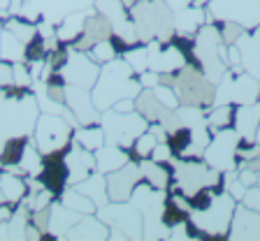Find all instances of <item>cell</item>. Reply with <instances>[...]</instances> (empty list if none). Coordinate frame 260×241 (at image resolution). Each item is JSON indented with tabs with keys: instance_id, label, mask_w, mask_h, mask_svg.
Listing matches in <instances>:
<instances>
[{
	"instance_id": "6da1fadb",
	"label": "cell",
	"mask_w": 260,
	"mask_h": 241,
	"mask_svg": "<svg viewBox=\"0 0 260 241\" xmlns=\"http://www.w3.org/2000/svg\"><path fill=\"white\" fill-rule=\"evenodd\" d=\"M140 91L142 86L137 81V75L133 72V67L121 56H116L109 63L100 65V72H98V79L91 88V95L98 112H105L121 97H137Z\"/></svg>"
},
{
	"instance_id": "7a4b0ae2",
	"label": "cell",
	"mask_w": 260,
	"mask_h": 241,
	"mask_svg": "<svg viewBox=\"0 0 260 241\" xmlns=\"http://www.w3.org/2000/svg\"><path fill=\"white\" fill-rule=\"evenodd\" d=\"M193 56L200 72L216 86L228 72V47L221 42V32L214 21L202 23L193 35Z\"/></svg>"
},
{
	"instance_id": "3957f363",
	"label": "cell",
	"mask_w": 260,
	"mask_h": 241,
	"mask_svg": "<svg viewBox=\"0 0 260 241\" xmlns=\"http://www.w3.org/2000/svg\"><path fill=\"white\" fill-rule=\"evenodd\" d=\"M128 14H130V19H133L137 40H140L142 44H146L149 40H158V42H162V44L172 40L174 12L165 5V0H140Z\"/></svg>"
},
{
	"instance_id": "277c9868",
	"label": "cell",
	"mask_w": 260,
	"mask_h": 241,
	"mask_svg": "<svg viewBox=\"0 0 260 241\" xmlns=\"http://www.w3.org/2000/svg\"><path fill=\"white\" fill-rule=\"evenodd\" d=\"M38 116L40 109L32 91L21 97L3 95L0 100V149L12 137H30Z\"/></svg>"
},
{
	"instance_id": "5b68a950",
	"label": "cell",
	"mask_w": 260,
	"mask_h": 241,
	"mask_svg": "<svg viewBox=\"0 0 260 241\" xmlns=\"http://www.w3.org/2000/svg\"><path fill=\"white\" fill-rule=\"evenodd\" d=\"M172 165L170 171V181H172L174 190L181 193L184 197H195L202 188H211L221 183V171L211 169L207 162H200L198 158H177L168 162Z\"/></svg>"
},
{
	"instance_id": "8992f818",
	"label": "cell",
	"mask_w": 260,
	"mask_h": 241,
	"mask_svg": "<svg viewBox=\"0 0 260 241\" xmlns=\"http://www.w3.org/2000/svg\"><path fill=\"white\" fill-rule=\"evenodd\" d=\"M235 206H237V202L233 199V195L221 190V193H216L209 199L207 206L190 209L188 223L207 236H225L228 230H230V220H233Z\"/></svg>"
},
{
	"instance_id": "52a82bcc",
	"label": "cell",
	"mask_w": 260,
	"mask_h": 241,
	"mask_svg": "<svg viewBox=\"0 0 260 241\" xmlns=\"http://www.w3.org/2000/svg\"><path fill=\"white\" fill-rule=\"evenodd\" d=\"M172 88L179 97V105L202 107V109H209L214 105V88L216 86L202 75L198 65L186 63L181 70L174 72Z\"/></svg>"
},
{
	"instance_id": "ba28073f",
	"label": "cell",
	"mask_w": 260,
	"mask_h": 241,
	"mask_svg": "<svg viewBox=\"0 0 260 241\" xmlns=\"http://www.w3.org/2000/svg\"><path fill=\"white\" fill-rule=\"evenodd\" d=\"M146 125L149 123L137 112L119 114V112H114V109L100 112V128L105 132V144L130 149L133 142L146 130Z\"/></svg>"
},
{
	"instance_id": "9c48e42d",
	"label": "cell",
	"mask_w": 260,
	"mask_h": 241,
	"mask_svg": "<svg viewBox=\"0 0 260 241\" xmlns=\"http://www.w3.org/2000/svg\"><path fill=\"white\" fill-rule=\"evenodd\" d=\"M72 132H75V128L63 116H58V114H40L38 121H35V128H32L30 140L42 156H49V153L63 151L70 144Z\"/></svg>"
},
{
	"instance_id": "30bf717a",
	"label": "cell",
	"mask_w": 260,
	"mask_h": 241,
	"mask_svg": "<svg viewBox=\"0 0 260 241\" xmlns=\"http://www.w3.org/2000/svg\"><path fill=\"white\" fill-rule=\"evenodd\" d=\"M211 21H233L244 30L260 26V0H209L207 3Z\"/></svg>"
},
{
	"instance_id": "8fae6325",
	"label": "cell",
	"mask_w": 260,
	"mask_h": 241,
	"mask_svg": "<svg viewBox=\"0 0 260 241\" xmlns=\"http://www.w3.org/2000/svg\"><path fill=\"white\" fill-rule=\"evenodd\" d=\"M242 144L239 134L233 128H223L211 132V140L207 144L202 160L216 171H230L237 169V149Z\"/></svg>"
},
{
	"instance_id": "7c38bea8",
	"label": "cell",
	"mask_w": 260,
	"mask_h": 241,
	"mask_svg": "<svg viewBox=\"0 0 260 241\" xmlns=\"http://www.w3.org/2000/svg\"><path fill=\"white\" fill-rule=\"evenodd\" d=\"M95 216L107 227L121 230L128 239H142V214L130 202H107L98 206Z\"/></svg>"
},
{
	"instance_id": "4fadbf2b",
	"label": "cell",
	"mask_w": 260,
	"mask_h": 241,
	"mask_svg": "<svg viewBox=\"0 0 260 241\" xmlns=\"http://www.w3.org/2000/svg\"><path fill=\"white\" fill-rule=\"evenodd\" d=\"M58 72L65 84L81 86V88H93V84H95V79H98V72H100V65L93 63L86 51H77L70 44L68 58H65L63 67H60Z\"/></svg>"
},
{
	"instance_id": "5bb4252c",
	"label": "cell",
	"mask_w": 260,
	"mask_h": 241,
	"mask_svg": "<svg viewBox=\"0 0 260 241\" xmlns=\"http://www.w3.org/2000/svg\"><path fill=\"white\" fill-rule=\"evenodd\" d=\"M128 202L142 214V223H153V220H162V209H165V202H168V193L160 190V188L149 186L142 179L135 186Z\"/></svg>"
},
{
	"instance_id": "9a60e30c",
	"label": "cell",
	"mask_w": 260,
	"mask_h": 241,
	"mask_svg": "<svg viewBox=\"0 0 260 241\" xmlns=\"http://www.w3.org/2000/svg\"><path fill=\"white\" fill-rule=\"evenodd\" d=\"M105 181H107L109 202H128L130 195H133V190H135V186L142 181L140 165L133 162V158H130L123 167L105 174Z\"/></svg>"
},
{
	"instance_id": "2e32d148",
	"label": "cell",
	"mask_w": 260,
	"mask_h": 241,
	"mask_svg": "<svg viewBox=\"0 0 260 241\" xmlns=\"http://www.w3.org/2000/svg\"><path fill=\"white\" fill-rule=\"evenodd\" d=\"M70 146V144H68ZM65 146L63 151H56V153H49V156H42V171H40V181L47 188L49 193L54 195L56 199L60 197L65 188L70 186V179H68V167H65Z\"/></svg>"
},
{
	"instance_id": "e0dca14e",
	"label": "cell",
	"mask_w": 260,
	"mask_h": 241,
	"mask_svg": "<svg viewBox=\"0 0 260 241\" xmlns=\"http://www.w3.org/2000/svg\"><path fill=\"white\" fill-rule=\"evenodd\" d=\"M65 107L77 116L79 125H93L100 123V112L93 105L91 88H81V86L65 84Z\"/></svg>"
},
{
	"instance_id": "ac0fdd59",
	"label": "cell",
	"mask_w": 260,
	"mask_h": 241,
	"mask_svg": "<svg viewBox=\"0 0 260 241\" xmlns=\"http://www.w3.org/2000/svg\"><path fill=\"white\" fill-rule=\"evenodd\" d=\"M225 236L233 241H260V214L253 209H246L244 204H237Z\"/></svg>"
},
{
	"instance_id": "d6986e66",
	"label": "cell",
	"mask_w": 260,
	"mask_h": 241,
	"mask_svg": "<svg viewBox=\"0 0 260 241\" xmlns=\"http://www.w3.org/2000/svg\"><path fill=\"white\" fill-rule=\"evenodd\" d=\"M235 47L239 49L242 70L260 81V26L253 30H244L235 42Z\"/></svg>"
},
{
	"instance_id": "ffe728a7",
	"label": "cell",
	"mask_w": 260,
	"mask_h": 241,
	"mask_svg": "<svg viewBox=\"0 0 260 241\" xmlns=\"http://www.w3.org/2000/svg\"><path fill=\"white\" fill-rule=\"evenodd\" d=\"M65 167H68V179L70 186L84 181L88 174L95 171V158L91 151H86L84 146H79V142L72 140L68 151H65Z\"/></svg>"
},
{
	"instance_id": "44dd1931",
	"label": "cell",
	"mask_w": 260,
	"mask_h": 241,
	"mask_svg": "<svg viewBox=\"0 0 260 241\" xmlns=\"http://www.w3.org/2000/svg\"><path fill=\"white\" fill-rule=\"evenodd\" d=\"M109 38H112V23H109L103 14H98L95 10H91L86 16V21H84L81 35L72 42V49H77V51H88L93 44L103 42V40H109Z\"/></svg>"
},
{
	"instance_id": "7402d4cb",
	"label": "cell",
	"mask_w": 260,
	"mask_h": 241,
	"mask_svg": "<svg viewBox=\"0 0 260 241\" xmlns=\"http://www.w3.org/2000/svg\"><path fill=\"white\" fill-rule=\"evenodd\" d=\"M260 125V102H251V105H239L233 112V130L239 134L242 144H253L255 130Z\"/></svg>"
},
{
	"instance_id": "603a6c76",
	"label": "cell",
	"mask_w": 260,
	"mask_h": 241,
	"mask_svg": "<svg viewBox=\"0 0 260 241\" xmlns=\"http://www.w3.org/2000/svg\"><path fill=\"white\" fill-rule=\"evenodd\" d=\"M65 239L70 241H105L109 239V227L95 214L81 216L75 225L70 227V232L65 234Z\"/></svg>"
},
{
	"instance_id": "cb8c5ba5",
	"label": "cell",
	"mask_w": 260,
	"mask_h": 241,
	"mask_svg": "<svg viewBox=\"0 0 260 241\" xmlns=\"http://www.w3.org/2000/svg\"><path fill=\"white\" fill-rule=\"evenodd\" d=\"M211 21L209 12L207 7H195V5H188L184 10L174 12L172 16V26H174V35H181V38H190L195 35V30L202 26V23Z\"/></svg>"
},
{
	"instance_id": "d4e9b609",
	"label": "cell",
	"mask_w": 260,
	"mask_h": 241,
	"mask_svg": "<svg viewBox=\"0 0 260 241\" xmlns=\"http://www.w3.org/2000/svg\"><path fill=\"white\" fill-rule=\"evenodd\" d=\"M81 216L77 214V211L68 209V206H63V204L58 202V199H54L51 202V206H49V236H54V239H65V234L70 232V227L75 225L77 220H79Z\"/></svg>"
},
{
	"instance_id": "484cf974",
	"label": "cell",
	"mask_w": 260,
	"mask_h": 241,
	"mask_svg": "<svg viewBox=\"0 0 260 241\" xmlns=\"http://www.w3.org/2000/svg\"><path fill=\"white\" fill-rule=\"evenodd\" d=\"M93 158H95V171L100 174H109V171L123 167L130 160V151L121 149V146H112V144H103L100 149L93 151Z\"/></svg>"
},
{
	"instance_id": "4316f807",
	"label": "cell",
	"mask_w": 260,
	"mask_h": 241,
	"mask_svg": "<svg viewBox=\"0 0 260 241\" xmlns=\"http://www.w3.org/2000/svg\"><path fill=\"white\" fill-rule=\"evenodd\" d=\"M91 10H79V12L65 14L63 19L56 23V40H58L60 44H72L75 42V40L81 35V30H84V21H86V16H88Z\"/></svg>"
},
{
	"instance_id": "83f0119b",
	"label": "cell",
	"mask_w": 260,
	"mask_h": 241,
	"mask_svg": "<svg viewBox=\"0 0 260 241\" xmlns=\"http://www.w3.org/2000/svg\"><path fill=\"white\" fill-rule=\"evenodd\" d=\"M72 188H77L81 195H86V197L95 204V209L109 202V197H107V181H105V174H100V171L88 174L84 181L75 183Z\"/></svg>"
},
{
	"instance_id": "f1b7e54d",
	"label": "cell",
	"mask_w": 260,
	"mask_h": 241,
	"mask_svg": "<svg viewBox=\"0 0 260 241\" xmlns=\"http://www.w3.org/2000/svg\"><path fill=\"white\" fill-rule=\"evenodd\" d=\"M140 171H142V179H144L149 186L153 188H160V190H168L170 186V169L160 165V162L151 160V158H140Z\"/></svg>"
},
{
	"instance_id": "f546056e",
	"label": "cell",
	"mask_w": 260,
	"mask_h": 241,
	"mask_svg": "<svg viewBox=\"0 0 260 241\" xmlns=\"http://www.w3.org/2000/svg\"><path fill=\"white\" fill-rule=\"evenodd\" d=\"M0 193L5 197V202L10 204H19L26 197V181L19 174H12V171H0Z\"/></svg>"
},
{
	"instance_id": "4dcf8cb0",
	"label": "cell",
	"mask_w": 260,
	"mask_h": 241,
	"mask_svg": "<svg viewBox=\"0 0 260 241\" xmlns=\"http://www.w3.org/2000/svg\"><path fill=\"white\" fill-rule=\"evenodd\" d=\"M58 202L63 204V206H68V209H72V211H77L79 216H88V214H95V204L91 202V199L86 197V195H81L77 188H72V186H68L60 193V197H58Z\"/></svg>"
},
{
	"instance_id": "1f68e13d",
	"label": "cell",
	"mask_w": 260,
	"mask_h": 241,
	"mask_svg": "<svg viewBox=\"0 0 260 241\" xmlns=\"http://www.w3.org/2000/svg\"><path fill=\"white\" fill-rule=\"evenodd\" d=\"M160 109H162V105L158 102V97L153 95L151 88H142L140 95L135 97V112L144 118L146 123H153V121H158Z\"/></svg>"
},
{
	"instance_id": "d6a6232c",
	"label": "cell",
	"mask_w": 260,
	"mask_h": 241,
	"mask_svg": "<svg viewBox=\"0 0 260 241\" xmlns=\"http://www.w3.org/2000/svg\"><path fill=\"white\" fill-rule=\"evenodd\" d=\"M72 140L79 142V146H84L86 151H95L105 144V132L100 128V123H93V125H79V128L72 132Z\"/></svg>"
},
{
	"instance_id": "836d02e7",
	"label": "cell",
	"mask_w": 260,
	"mask_h": 241,
	"mask_svg": "<svg viewBox=\"0 0 260 241\" xmlns=\"http://www.w3.org/2000/svg\"><path fill=\"white\" fill-rule=\"evenodd\" d=\"M23 49H26V44L21 40H16L5 28L0 30V60H7V63L23 60Z\"/></svg>"
},
{
	"instance_id": "e575fe53",
	"label": "cell",
	"mask_w": 260,
	"mask_h": 241,
	"mask_svg": "<svg viewBox=\"0 0 260 241\" xmlns=\"http://www.w3.org/2000/svg\"><path fill=\"white\" fill-rule=\"evenodd\" d=\"M233 105H214L207 112V128L209 132H216V130L230 128L233 125Z\"/></svg>"
},
{
	"instance_id": "d590c367",
	"label": "cell",
	"mask_w": 260,
	"mask_h": 241,
	"mask_svg": "<svg viewBox=\"0 0 260 241\" xmlns=\"http://www.w3.org/2000/svg\"><path fill=\"white\" fill-rule=\"evenodd\" d=\"M28 140H30V137H12V140H7L5 144H3V149H0V165L3 167L5 165H19Z\"/></svg>"
},
{
	"instance_id": "8d00e7d4",
	"label": "cell",
	"mask_w": 260,
	"mask_h": 241,
	"mask_svg": "<svg viewBox=\"0 0 260 241\" xmlns=\"http://www.w3.org/2000/svg\"><path fill=\"white\" fill-rule=\"evenodd\" d=\"M19 167H21L26 177H40V171H42V153L38 151V146L32 144V140H28L23 156L19 160Z\"/></svg>"
},
{
	"instance_id": "74e56055",
	"label": "cell",
	"mask_w": 260,
	"mask_h": 241,
	"mask_svg": "<svg viewBox=\"0 0 260 241\" xmlns=\"http://www.w3.org/2000/svg\"><path fill=\"white\" fill-rule=\"evenodd\" d=\"M121 58H123L125 63L133 67V72H135V75H140V72H144L146 67H149V63H146V47L142 42L128 47L123 51V56H121Z\"/></svg>"
},
{
	"instance_id": "f35d334b",
	"label": "cell",
	"mask_w": 260,
	"mask_h": 241,
	"mask_svg": "<svg viewBox=\"0 0 260 241\" xmlns=\"http://www.w3.org/2000/svg\"><path fill=\"white\" fill-rule=\"evenodd\" d=\"M86 54H88V58H91L93 63H98V65H105V63H109L112 58H116V51H114V47H112L109 40H103V42L93 44Z\"/></svg>"
},
{
	"instance_id": "ab89813d",
	"label": "cell",
	"mask_w": 260,
	"mask_h": 241,
	"mask_svg": "<svg viewBox=\"0 0 260 241\" xmlns=\"http://www.w3.org/2000/svg\"><path fill=\"white\" fill-rule=\"evenodd\" d=\"M54 199H56V197H54L51 193H49L47 188H40L38 193H28L26 197L21 199V202L26 204V206H28L30 211H40V209H47V206H49L51 202H54Z\"/></svg>"
},
{
	"instance_id": "60d3db41",
	"label": "cell",
	"mask_w": 260,
	"mask_h": 241,
	"mask_svg": "<svg viewBox=\"0 0 260 241\" xmlns=\"http://www.w3.org/2000/svg\"><path fill=\"white\" fill-rule=\"evenodd\" d=\"M151 91H153V95L158 97V102H160L162 107H168V109H177L179 107V97H177V93H174L172 86L156 84Z\"/></svg>"
},
{
	"instance_id": "b9f144b4",
	"label": "cell",
	"mask_w": 260,
	"mask_h": 241,
	"mask_svg": "<svg viewBox=\"0 0 260 241\" xmlns=\"http://www.w3.org/2000/svg\"><path fill=\"white\" fill-rule=\"evenodd\" d=\"M156 144H158L156 137H153V134L149 132V130H144V132H142L140 137H137V140L133 142V146H130V149L135 151V156H137V158H149V153H151V149H153Z\"/></svg>"
},
{
	"instance_id": "7bdbcfd3",
	"label": "cell",
	"mask_w": 260,
	"mask_h": 241,
	"mask_svg": "<svg viewBox=\"0 0 260 241\" xmlns=\"http://www.w3.org/2000/svg\"><path fill=\"white\" fill-rule=\"evenodd\" d=\"M218 32H221V42L225 44V47H230V44H235L239 40L244 28L233 21H218Z\"/></svg>"
},
{
	"instance_id": "ee69618b",
	"label": "cell",
	"mask_w": 260,
	"mask_h": 241,
	"mask_svg": "<svg viewBox=\"0 0 260 241\" xmlns=\"http://www.w3.org/2000/svg\"><path fill=\"white\" fill-rule=\"evenodd\" d=\"M12 84L19 86V88H30V86H32L30 72H28V65L23 63V60L12 63Z\"/></svg>"
},
{
	"instance_id": "f6af8a7d",
	"label": "cell",
	"mask_w": 260,
	"mask_h": 241,
	"mask_svg": "<svg viewBox=\"0 0 260 241\" xmlns=\"http://www.w3.org/2000/svg\"><path fill=\"white\" fill-rule=\"evenodd\" d=\"M158 123L165 128V132H174L177 128H181V118H179L177 109H168V107H162L160 114H158Z\"/></svg>"
},
{
	"instance_id": "bcb514c9",
	"label": "cell",
	"mask_w": 260,
	"mask_h": 241,
	"mask_svg": "<svg viewBox=\"0 0 260 241\" xmlns=\"http://www.w3.org/2000/svg\"><path fill=\"white\" fill-rule=\"evenodd\" d=\"M149 158H151V160H156V162H160V165H165V162H170L174 158V153H172V149H170L168 142H158V144L151 149Z\"/></svg>"
},
{
	"instance_id": "7dc6e473",
	"label": "cell",
	"mask_w": 260,
	"mask_h": 241,
	"mask_svg": "<svg viewBox=\"0 0 260 241\" xmlns=\"http://www.w3.org/2000/svg\"><path fill=\"white\" fill-rule=\"evenodd\" d=\"M49 206H51V204H49ZM49 206L47 209H40V211H30V225L38 227L44 236H49V232H47V227H49Z\"/></svg>"
},
{
	"instance_id": "c3c4849f",
	"label": "cell",
	"mask_w": 260,
	"mask_h": 241,
	"mask_svg": "<svg viewBox=\"0 0 260 241\" xmlns=\"http://www.w3.org/2000/svg\"><path fill=\"white\" fill-rule=\"evenodd\" d=\"M242 204L246 209H253L260 214V186H249L242 197Z\"/></svg>"
},
{
	"instance_id": "681fc988",
	"label": "cell",
	"mask_w": 260,
	"mask_h": 241,
	"mask_svg": "<svg viewBox=\"0 0 260 241\" xmlns=\"http://www.w3.org/2000/svg\"><path fill=\"white\" fill-rule=\"evenodd\" d=\"M137 81H140L142 88H153L156 84H160V72L149 70V67H146L144 72H140V75H137Z\"/></svg>"
},
{
	"instance_id": "f907efd6",
	"label": "cell",
	"mask_w": 260,
	"mask_h": 241,
	"mask_svg": "<svg viewBox=\"0 0 260 241\" xmlns=\"http://www.w3.org/2000/svg\"><path fill=\"white\" fill-rule=\"evenodd\" d=\"M109 109H114V112H119V114L135 112V97H121V100H116Z\"/></svg>"
},
{
	"instance_id": "816d5d0a",
	"label": "cell",
	"mask_w": 260,
	"mask_h": 241,
	"mask_svg": "<svg viewBox=\"0 0 260 241\" xmlns=\"http://www.w3.org/2000/svg\"><path fill=\"white\" fill-rule=\"evenodd\" d=\"M5 86H12V63L0 60V88Z\"/></svg>"
},
{
	"instance_id": "f5cc1de1",
	"label": "cell",
	"mask_w": 260,
	"mask_h": 241,
	"mask_svg": "<svg viewBox=\"0 0 260 241\" xmlns=\"http://www.w3.org/2000/svg\"><path fill=\"white\" fill-rule=\"evenodd\" d=\"M14 206L16 204H10V202H0V223H7L14 214Z\"/></svg>"
},
{
	"instance_id": "db71d44e",
	"label": "cell",
	"mask_w": 260,
	"mask_h": 241,
	"mask_svg": "<svg viewBox=\"0 0 260 241\" xmlns=\"http://www.w3.org/2000/svg\"><path fill=\"white\" fill-rule=\"evenodd\" d=\"M165 5H168L172 12H179V10H184V7L193 5V0H165Z\"/></svg>"
},
{
	"instance_id": "11a10c76",
	"label": "cell",
	"mask_w": 260,
	"mask_h": 241,
	"mask_svg": "<svg viewBox=\"0 0 260 241\" xmlns=\"http://www.w3.org/2000/svg\"><path fill=\"white\" fill-rule=\"evenodd\" d=\"M23 3H26V0H7V10L3 12V14H19Z\"/></svg>"
},
{
	"instance_id": "9f6ffc18",
	"label": "cell",
	"mask_w": 260,
	"mask_h": 241,
	"mask_svg": "<svg viewBox=\"0 0 260 241\" xmlns=\"http://www.w3.org/2000/svg\"><path fill=\"white\" fill-rule=\"evenodd\" d=\"M42 236H44V234L38 230V227H32L30 223H28V227H26V239H28V241H38V239H42Z\"/></svg>"
},
{
	"instance_id": "6f0895ef",
	"label": "cell",
	"mask_w": 260,
	"mask_h": 241,
	"mask_svg": "<svg viewBox=\"0 0 260 241\" xmlns=\"http://www.w3.org/2000/svg\"><path fill=\"white\" fill-rule=\"evenodd\" d=\"M242 167H249V169H253V171H260V156H258V158H253V160L242 162Z\"/></svg>"
},
{
	"instance_id": "680465c9",
	"label": "cell",
	"mask_w": 260,
	"mask_h": 241,
	"mask_svg": "<svg viewBox=\"0 0 260 241\" xmlns=\"http://www.w3.org/2000/svg\"><path fill=\"white\" fill-rule=\"evenodd\" d=\"M137 3H140V0H121V5H123V7H125V10H128V12L133 10V7H135Z\"/></svg>"
},
{
	"instance_id": "91938a15",
	"label": "cell",
	"mask_w": 260,
	"mask_h": 241,
	"mask_svg": "<svg viewBox=\"0 0 260 241\" xmlns=\"http://www.w3.org/2000/svg\"><path fill=\"white\" fill-rule=\"evenodd\" d=\"M7 10V0H0V14Z\"/></svg>"
},
{
	"instance_id": "94428289",
	"label": "cell",
	"mask_w": 260,
	"mask_h": 241,
	"mask_svg": "<svg viewBox=\"0 0 260 241\" xmlns=\"http://www.w3.org/2000/svg\"><path fill=\"white\" fill-rule=\"evenodd\" d=\"M253 142H255V144H260V125H258V130H255V137H253Z\"/></svg>"
},
{
	"instance_id": "6125c7cd",
	"label": "cell",
	"mask_w": 260,
	"mask_h": 241,
	"mask_svg": "<svg viewBox=\"0 0 260 241\" xmlns=\"http://www.w3.org/2000/svg\"><path fill=\"white\" fill-rule=\"evenodd\" d=\"M255 186H260V171H258V181H255Z\"/></svg>"
},
{
	"instance_id": "be15d7a7",
	"label": "cell",
	"mask_w": 260,
	"mask_h": 241,
	"mask_svg": "<svg viewBox=\"0 0 260 241\" xmlns=\"http://www.w3.org/2000/svg\"><path fill=\"white\" fill-rule=\"evenodd\" d=\"M0 30H3V21H0Z\"/></svg>"
}]
</instances>
